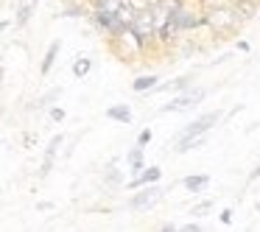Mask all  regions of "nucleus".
Here are the masks:
<instances>
[{
	"mask_svg": "<svg viewBox=\"0 0 260 232\" xmlns=\"http://www.w3.org/2000/svg\"><path fill=\"white\" fill-rule=\"evenodd\" d=\"M129 34L137 40V45H140V48H146L148 40H154V14H151V6L135 14V20L129 23Z\"/></svg>",
	"mask_w": 260,
	"mask_h": 232,
	"instance_id": "f257e3e1",
	"label": "nucleus"
},
{
	"mask_svg": "<svg viewBox=\"0 0 260 232\" xmlns=\"http://www.w3.org/2000/svg\"><path fill=\"white\" fill-rule=\"evenodd\" d=\"M235 23H238V17L230 6H215V9H207V12H204V25H210V28L218 31V34L226 28H235Z\"/></svg>",
	"mask_w": 260,
	"mask_h": 232,
	"instance_id": "f03ea898",
	"label": "nucleus"
},
{
	"mask_svg": "<svg viewBox=\"0 0 260 232\" xmlns=\"http://www.w3.org/2000/svg\"><path fill=\"white\" fill-rule=\"evenodd\" d=\"M92 23H95L98 31H104L107 37H120L126 31V25L118 20V14L115 12H101V9H92Z\"/></svg>",
	"mask_w": 260,
	"mask_h": 232,
	"instance_id": "7ed1b4c3",
	"label": "nucleus"
},
{
	"mask_svg": "<svg viewBox=\"0 0 260 232\" xmlns=\"http://www.w3.org/2000/svg\"><path fill=\"white\" fill-rule=\"evenodd\" d=\"M159 196H162V190H159L157 185H143V187H137V196L129 198V207L132 210H146V207H151V204H157Z\"/></svg>",
	"mask_w": 260,
	"mask_h": 232,
	"instance_id": "20e7f679",
	"label": "nucleus"
},
{
	"mask_svg": "<svg viewBox=\"0 0 260 232\" xmlns=\"http://www.w3.org/2000/svg\"><path fill=\"white\" fill-rule=\"evenodd\" d=\"M204 101V90H182L179 98L162 107V112H182V109H190V107H199Z\"/></svg>",
	"mask_w": 260,
	"mask_h": 232,
	"instance_id": "39448f33",
	"label": "nucleus"
},
{
	"mask_svg": "<svg viewBox=\"0 0 260 232\" xmlns=\"http://www.w3.org/2000/svg\"><path fill=\"white\" fill-rule=\"evenodd\" d=\"M218 118H221L218 112H207V115H202V118H196L193 123H187V126H185L182 137H204L215 123H218Z\"/></svg>",
	"mask_w": 260,
	"mask_h": 232,
	"instance_id": "423d86ee",
	"label": "nucleus"
},
{
	"mask_svg": "<svg viewBox=\"0 0 260 232\" xmlns=\"http://www.w3.org/2000/svg\"><path fill=\"white\" fill-rule=\"evenodd\" d=\"M159 176H162V171H159L157 165H148V168H143L140 174L129 182V187H135V190H137V187H143V185H157Z\"/></svg>",
	"mask_w": 260,
	"mask_h": 232,
	"instance_id": "0eeeda50",
	"label": "nucleus"
},
{
	"mask_svg": "<svg viewBox=\"0 0 260 232\" xmlns=\"http://www.w3.org/2000/svg\"><path fill=\"white\" fill-rule=\"evenodd\" d=\"M230 9L235 12L238 23H241V20H252L254 14H257V3H254V0H232Z\"/></svg>",
	"mask_w": 260,
	"mask_h": 232,
	"instance_id": "6e6552de",
	"label": "nucleus"
},
{
	"mask_svg": "<svg viewBox=\"0 0 260 232\" xmlns=\"http://www.w3.org/2000/svg\"><path fill=\"white\" fill-rule=\"evenodd\" d=\"M59 51H62V42H59V40H53V42H51V48L45 51V56H42V64H40V73H42V76H48V73L53 70V64H56Z\"/></svg>",
	"mask_w": 260,
	"mask_h": 232,
	"instance_id": "1a4fd4ad",
	"label": "nucleus"
},
{
	"mask_svg": "<svg viewBox=\"0 0 260 232\" xmlns=\"http://www.w3.org/2000/svg\"><path fill=\"white\" fill-rule=\"evenodd\" d=\"M190 81H193V76H176V79H171L168 84L154 87V90H157V92H182V90L190 87Z\"/></svg>",
	"mask_w": 260,
	"mask_h": 232,
	"instance_id": "9d476101",
	"label": "nucleus"
},
{
	"mask_svg": "<svg viewBox=\"0 0 260 232\" xmlns=\"http://www.w3.org/2000/svg\"><path fill=\"white\" fill-rule=\"evenodd\" d=\"M107 118L118 120V123H132V109L126 107V104H115V107L107 109Z\"/></svg>",
	"mask_w": 260,
	"mask_h": 232,
	"instance_id": "9b49d317",
	"label": "nucleus"
},
{
	"mask_svg": "<svg viewBox=\"0 0 260 232\" xmlns=\"http://www.w3.org/2000/svg\"><path fill=\"white\" fill-rule=\"evenodd\" d=\"M157 84H159V76L148 73V76H137L135 84H132V90H135V92H151Z\"/></svg>",
	"mask_w": 260,
	"mask_h": 232,
	"instance_id": "f8f14e48",
	"label": "nucleus"
},
{
	"mask_svg": "<svg viewBox=\"0 0 260 232\" xmlns=\"http://www.w3.org/2000/svg\"><path fill=\"white\" fill-rule=\"evenodd\" d=\"M182 185H185L190 193H202L204 187L210 185V176L207 174H193V176H185V182H182Z\"/></svg>",
	"mask_w": 260,
	"mask_h": 232,
	"instance_id": "ddd939ff",
	"label": "nucleus"
},
{
	"mask_svg": "<svg viewBox=\"0 0 260 232\" xmlns=\"http://www.w3.org/2000/svg\"><path fill=\"white\" fill-rule=\"evenodd\" d=\"M73 76L76 79H84V76H90V70H92V59L90 56H76V62H73Z\"/></svg>",
	"mask_w": 260,
	"mask_h": 232,
	"instance_id": "4468645a",
	"label": "nucleus"
},
{
	"mask_svg": "<svg viewBox=\"0 0 260 232\" xmlns=\"http://www.w3.org/2000/svg\"><path fill=\"white\" fill-rule=\"evenodd\" d=\"M126 165L132 168V174H140L143 171V148L140 146H135L129 154H126Z\"/></svg>",
	"mask_w": 260,
	"mask_h": 232,
	"instance_id": "2eb2a0df",
	"label": "nucleus"
},
{
	"mask_svg": "<svg viewBox=\"0 0 260 232\" xmlns=\"http://www.w3.org/2000/svg\"><path fill=\"white\" fill-rule=\"evenodd\" d=\"M31 14H34V6H28V3H20V9H17V20H14V25L17 28H23V25H28V20H31Z\"/></svg>",
	"mask_w": 260,
	"mask_h": 232,
	"instance_id": "dca6fc26",
	"label": "nucleus"
},
{
	"mask_svg": "<svg viewBox=\"0 0 260 232\" xmlns=\"http://www.w3.org/2000/svg\"><path fill=\"white\" fill-rule=\"evenodd\" d=\"M62 143H64V137H62V135H56V137H53V140H51V146H48V151H45V159H51V162H53V157H56V151L62 148Z\"/></svg>",
	"mask_w": 260,
	"mask_h": 232,
	"instance_id": "f3484780",
	"label": "nucleus"
},
{
	"mask_svg": "<svg viewBox=\"0 0 260 232\" xmlns=\"http://www.w3.org/2000/svg\"><path fill=\"white\" fill-rule=\"evenodd\" d=\"M148 143H151V129H143L140 135H137V146H148Z\"/></svg>",
	"mask_w": 260,
	"mask_h": 232,
	"instance_id": "a211bd4d",
	"label": "nucleus"
},
{
	"mask_svg": "<svg viewBox=\"0 0 260 232\" xmlns=\"http://www.w3.org/2000/svg\"><path fill=\"white\" fill-rule=\"evenodd\" d=\"M51 118L56 120V123H62V120H64V109L62 107H51Z\"/></svg>",
	"mask_w": 260,
	"mask_h": 232,
	"instance_id": "6ab92c4d",
	"label": "nucleus"
},
{
	"mask_svg": "<svg viewBox=\"0 0 260 232\" xmlns=\"http://www.w3.org/2000/svg\"><path fill=\"white\" fill-rule=\"evenodd\" d=\"M210 207H213V204H210V202H204V204H199V207L196 210H193V215H196V218H199V215H204V213H207V210Z\"/></svg>",
	"mask_w": 260,
	"mask_h": 232,
	"instance_id": "aec40b11",
	"label": "nucleus"
},
{
	"mask_svg": "<svg viewBox=\"0 0 260 232\" xmlns=\"http://www.w3.org/2000/svg\"><path fill=\"white\" fill-rule=\"evenodd\" d=\"M179 232H202V226H199V224H185Z\"/></svg>",
	"mask_w": 260,
	"mask_h": 232,
	"instance_id": "412c9836",
	"label": "nucleus"
},
{
	"mask_svg": "<svg viewBox=\"0 0 260 232\" xmlns=\"http://www.w3.org/2000/svg\"><path fill=\"white\" fill-rule=\"evenodd\" d=\"M232 221V210H221V224H230Z\"/></svg>",
	"mask_w": 260,
	"mask_h": 232,
	"instance_id": "4be33fe9",
	"label": "nucleus"
},
{
	"mask_svg": "<svg viewBox=\"0 0 260 232\" xmlns=\"http://www.w3.org/2000/svg\"><path fill=\"white\" fill-rule=\"evenodd\" d=\"M6 28H9V20H0V34H3Z\"/></svg>",
	"mask_w": 260,
	"mask_h": 232,
	"instance_id": "5701e85b",
	"label": "nucleus"
},
{
	"mask_svg": "<svg viewBox=\"0 0 260 232\" xmlns=\"http://www.w3.org/2000/svg\"><path fill=\"white\" fill-rule=\"evenodd\" d=\"M159 232H176V229H174V226H171V224H165V226H162V229H159Z\"/></svg>",
	"mask_w": 260,
	"mask_h": 232,
	"instance_id": "b1692460",
	"label": "nucleus"
},
{
	"mask_svg": "<svg viewBox=\"0 0 260 232\" xmlns=\"http://www.w3.org/2000/svg\"><path fill=\"white\" fill-rule=\"evenodd\" d=\"M257 176H260V165H257V168L252 171V179H257Z\"/></svg>",
	"mask_w": 260,
	"mask_h": 232,
	"instance_id": "393cba45",
	"label": "nucleus"
},
{
	"mask_svg": "<svg viewBox=\"0 0 260 232\" xmlns=\"http://www.w3.org/2000/svg\"><path fill=\"white\" fill-rule=\"evenodd\" d=\"M25 3H28V6H34V9H37V3H40V0H25Z\"/></svg>",
	"mask_w": 260,
	"mask_h": 232,
	"instance_id": "a878e982",
	"label": "nucleus"
}]
</instances>
